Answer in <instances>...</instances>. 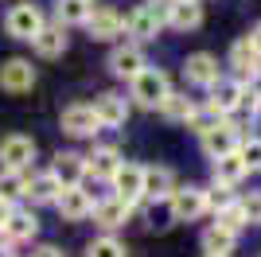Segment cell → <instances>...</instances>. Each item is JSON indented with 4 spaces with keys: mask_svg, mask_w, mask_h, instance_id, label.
Listing matches in <instances>:
<instances>
[{
    "mask_svg": "<svg viewBox=\"0 0 261 257\" xmlns=\"http://www.w3.org/2000/svg\"><path fill=\"white\" fill-rule=\"evenodd\" d=\"M168 94H172V90H168V74H164V70H141V74L133 78V97H137V106H144V109L164 106Z\"/></svg>",
    "mask_w": 261,
    "mask_h": 257,
    "instance_id": "obj_1",
    "label": "cell"
},
{
    "mask_svg": "<svg viewBox=\"0 0 261 257\" xmlns=\"http://www.w3.org/2000/svg\"><path fill=\"white\" fill-rule=\"evenodd\" d=\"M4 32L12 39H35V35L43 32V16H39L35 4H16L8 12V20H4Z\"/></svg>",
    "mask_w": 261,
    "mask_h": 257,
    "instance_id": "obj_2",
    "label": "cell"
},
{
    "mask_svg": "<svg viewBox=\"0 0 261 257\" xmlns=\"http://www.w3.org/2000/svg\"><path fill=\"white\" fill-rule=\"evenodd\" d=\"M35 156V140L32 137H4L0 140V168L4 171H23Z\"/></svg>",
    "mask_w": 261,
    "mask_h": 257,
    "instance_id": "obj_3",
    "label": "cell"
},
{
    "mask_svg": "<svg viewBox=\"0 0 261 257\" xmlns=\"http://www.w3.org/2000/svg\"><path fill=\"white\" fill-rule=\"evenodd\" d=\"M35 86V66L28 59H8V63L0 66V90H8V94H28Z\"/></svg>",
    "mask_w": 261,
    "mask_h": 257,
    "instance_id": "obj_4",
    "label": "cell"
},
{
    "mask_svg": "<svg viewBox=\"0 0 261 257\" xmlns=\"http://www.w3.org/2000/svg\"><path fill=\"white\" fill-rule=\"evenodd\" d=\"M207 211V191L203 187H175L172 191V218L179 222H191Z\"/></svg>",
    "mask_w": 261,
    "mask_h": 257,
    "instance_id": "obj_5",
    "label": "cell"
},
{
    "mask_svg": "<svg viewBox=\"0 0 261 257\" xmlns=\"http://www.w3.org/2000/svg\"><path fill=\"white\" fill-rule=\"evenodd\" d=\"M55 207H59V214H63L66 222H82L86 214H94L90 191H82V187H63V195L55 199Z\"/></svg>",
    "mask_w": 261,
    "mask_h": 257,
    "instance_id": "obj_6",
    "label": "cell"
},
{
    "mask_svg": "<svg viewBox=\"0 0 261 257\" xmlns=\"http://www.w3.org/2000/svg\"><path fill=\"white\" fill-rule=\"evenodd\" d=\"M113 187H117L121 203L141 199V195H144V168H141V164H121L117 175H113Z\"/></svg>",
    "mask_w": 261,
    "mask_h": 257,
    "instance_id": "obj_7",
    "label": "cell"
},
{
    "mask_svg": "<svg viewBox=\"0 0 261 257\" xmlns=\"http://www.w3.org/2000/svg\"><path fill=\"white\" fill-rule=\"evenodd\" d=\"M59 125L70 137H90V133H98V113H94V106H66Z\"/></svg>",
    "mask_w": 261,
    "mask_h": 257,
    "instance_id": "obj_8",
    "label": "cell"
},
{
    "mask_svg": "<svg viewBox=\"0 0 261 257\" xmlns=\"http://www.w3.org/2000/svg\"><path fill=\"white\" fill-rule=\"evenodd\" d=\"M203 148L215 156V160H222V156H234L238 152V133H234V125H215L203 133Z\"/></svg>",
    "mask_w": 261,
    "mask_h": 257,
    "instance_id": "obj_9",
    "label": "cell"
},
{
    "mask_svg": "<svg viewBox=\"0 0 261 257\" xmlns=\"http://www.w3.org/2000/svg\"><path fill=\"white\" fill-rule=\"evenodd\" d=\"M242 94H246L242 82H222V78H218V82L211 86V109H215L218 117H222V113H234V109L242 106Z\"/></svg>",
    "mask_w": 261,
    "mask_h": 257,
    "instance_id": "obj_10",
    "label": "cell"
},
{
    "mask_svg": "<svg viewBox=\"0 0 261 257\" xmlns=\"http://www.w3.org/2000/svg\"><path fill=\"white\" fill-rule=\"evenodd\" d=\"M94 113H98V125L117 128V125H125V117H129V106H125L121 94H101L98 101H94Z\"/></svg>",
    "mask_w": 261,
    "mask_h": 257,
    "instance_id": "obj_11",
    "label": "cell"
},
{
    "mask_svg": "<svg viewBox=\"0 0 261 257\" xmlns=\"http://www.w3.org/2000/svg\"><path fill=\"white\" fill-rule=\"evenodd\" d=\"M35 230H39L35 214H28V211H12V218L4 222V230H0V246H8V242H28Z\"/></svg>",
    "mask_w": 261,
    "mask_h": 257,
    "instance_id": "obj_12",
    "label": "cell"
},
{
    "mask_svg": "<svg viewBox=\"0 0 261 257\" xmlns=\"http://www.w3.org/2000/svg\"><path fill=\"white\" fill-rule=\"evenodd\" d=\"M184 74H187V82H195V86H215L218 82V63L211 59V55H191L184 63Z\"/></svg>",
    "mask_w": 261,
    "mask_h": 257,
    "instance_id": "obj_13",
    "label": "cell"
},
{
    "mask_svg": "<svg viewBox=\"0 0 261 257\" xmlns=\"http://www.w3.org/2000/svg\"><path fill=\"white\" fill-rule=\"evenodd\" d=\"M109 70L117 78H137L144 70V55L137 47H117V51L109 55Z\"/></svg>",
    "mask_w": 261,
    "mask_h": 257,
    "instance_id": "obj_14",
    "label": "cell"
},
{
    "mask_svg": "<svg viewBox=\"0 0 261 257\" xmlns=\"http://www.w3.org/2000/svg\"><path fill=\"white\" fill-rule=\"evenodd\" d=\"M82 171H86V160H82V156H74V152H59V156H55L51 175L63 183V187H78Z\"/></svg>",
    "mask_w": 261,
    "mask_h": 257,
    "instance_id": "obj_15",
    "label": "cell"
},
{
    "mask_svg": "<svg viewBox=\"0 0 261 257\" xmlns=\"http://www.w3.org/2000/svg\"><path fill=\"white\" fill-rule=\"evenodd\" d=\"M86 28H90V35H94V39H113V35H121L125 20H121L113 8H98V12H90Z\"/></svg>",
    "mask_w": 261,
    "mask_h": 257,
    "instance_id": "obj_16",
    "label": "cell"
},
{
    "mask_svg": "<svg viewBox=\"0 0 261 257\" xmlns=\"http://www.w3.org/2000/svg\"><path fill=\"white\" fill-rule=\"evenodd\" d=\"M168 23H172V28H179V32L199 28V23H203V8H199V0H175Z\"/></svg>",
    "mask_w": 261,
    "mask_h": 257,
    "instance_id": "obj_17",
    "label": "cell"
},
{
    "mask_svg": "<svg viewBox=\"0 0 261 257\" xmlns=\"http://www.w3.org/2000/svg\"><path fill=\"white\" fill-rule=\"evenodd\" d=\"M230 63H234V70H238L242 78H246V74L253 78L261 70V55L250 47V39H238L234 47H230Z\"/></svg>",
    "mask_w": 261,
    "mask_h": 257,
    "instance_id": "obj_18",
    "label": "cell"
},
{
    "mask_svg": "<svg viewBox=\"0 0 261 257\" xmlns=\"http://www.w3.org/2000/svg\"><path fill=\"white\" fill-rule=\"evenodd\" d=\"M125 218H129V203H121V199H106V203L94 207V222L101 230H117Z\"/></svg>",
    "mask_w": 261,
    "mask_h": 257,
    "instance_id": "obj_19",
    "label": "cell"
},
{
    "mask_svg": "<svg viewBox=\"0 0 261 257\" xmlns=\"http://www.w3.org/2000/svg\"><path fill=\"white\" fill-rule=\"evenodd\" d=\"M172 191H175V183L168 168H144V195L148 199H172Z\"/></svg>",
    "mask_w": 261,
    "mask_h": 257,
    "instance_id": "obj_20",
    "label": "cell"
},
{
    "mask_svg": "<svg viewBox=\"0 0 261 257\" xmlns=\"http://www.w3.org/2000/svg\"><path fill=\"white\" fill-rule=\"evenodd\" d=\"M28 199H32V203H55V199H59V195H63V183L55 179L51 171H47V175H35L32 183H28Z\"/></svg>",
    "mask_w": 261,
    "mask_h": 257,
    "instance_id": "obj_21",
    "label": "cell"
},
{
    "mask_svg": "<svg viewBox=\"0 0 261 257\" xmlns=\"http://www.w3.org/2000/svg\"><path fill=\"white\" fill-rule=\"evenodd\" d=\"M35 51L43 55V59H55V55H63L66 51V32H63V23L59 28H43V32L35 35Z\"/></svg>",
    "mask_w": 261,
    "mask_h": 257,
    "instance_id": "obj_22",
    "label": "cell"
},
{
    "mask_svg": "<svg viewBox=\"0 0 261 257\" xmlns=\"http://www.w3.org/2000/svg\"><path fill=\"white\" fill-rule=\"evenodd\" d=\"M117 168H121V156L113 148H98L90 156V164H86V171H94V179H113Z\"/></svg>",
    "mask_w": 261,
    "mask_h": 257,
    "instance_id": "obj_23",
    "label": "cell"
},
{
    "mask_svg": "<svg viewBox=\"0 0 261 257\" xmlns=\"http://www.w3.org/2000/svg\"><path fill=\"white\" fill-rule=\"evenodd\" d=\"M246 164H242V156L234 152V156H222V160H215V183H226V187H234V183L246 175Z\"/></svg>",
    "mask_w": 261,
    "mask_h": 257,
    "instance_id": "obj_24",
    "label": "cell"
},
{
    "mask_svg": "<svg viewBox=\"0 0 261 257\" xmlns=\"http://www.w3.org/2000/svg\"><path fill=\"white\" fill-rule=\"evenodd\" d=\"M129 32L137 35V39H156V32H160V20H156L152 8H137L129 16Z\"/></svg>",
    "mask_w": 261,
    "mask_h": 257,
    "instance_id": "obj_25",
    "label": "cell"
},
{
    "mask_svg": "<svg viewBox=\"0 0 261 257\" xmlns=\"http://www.w3.org/2000/svg\"><path fill=\"white\" fill-rule=\"evenodd\" d=\"M203 249H207V257H230V253H234V234L211 226L207 234H203Z\"/></svg>",
    "mask_w": 261,
    "mask_h": 257,
    "instance_id": "obj_26",
    "label": "cell"
},
{
    "mask_svg": "<svg viewBox=\"0 0 261 257\" xmlns=\"http://www.w3.org/2000/svg\"><path fill=\"white\" fill-rule=\"evenodd\" d=\"M90 0H59V23H86Z\"/></svg>",
    "mask_w": 261,
    "mask_h": 257,
    "instance_id": "obj_27",
    "label": "cell"
},
{
    "mask_svg": "<svg viewBox=\"0 0 261 257\" xmlns=\"http://www.w3.org/2000/svg\"><path fill=\"white\" fill-rule=\"evenodd\" d=\"M28 191V183H23V171H4L0 168V199L12 203V199H20Z\"/></svg>",
    "mask_w": 261,
    "mask_h": 257,
    "instance_id": "obj_28",
    "label": "cell"
},
{
    "mask_svg": "<svg viewBox=\"0 0 261 257\" xmlns=\"http://www.w3.org/2000/svg\"><path fill=\"white\" fill-rule=\"evenodd\" d=\"M160 109H164V117H172V121H191V113H195V106H191L187 97H179V94H168Z\"/></svg>",
    "mask_w": 261,
    "mask_h": 257,
    "instance_id": "obj_29",
    "label": "cell"
},
{
    "mask_svg": "<svg viewBox=\"0 0 261 257\" xmlns=\"http://www.w3.org/2000/svg\"><path fill=\"white\" fill-rule=\"evenodd\" d=\"M242 226H246V211H242V203L226 207V211H218V230H226V234H238Z\"/></svg>",
    "mask_w": 261,
    "mask_h": 257,
    "instance_id": "obj_30",
    "label": "cell"
},
{
    "mask_svg": "<svg viewBox=\"0 0 261 257\" xmlns=\"http://www.w3.org/2000/svg\"><path fill=\"white\" fill-rule=\"evenodd\" d=\"M86 257H125V246H121L117 238H98V242H90V249H86Z\"/></svg>",
    "mask_w": 261,
    "mask_h": 257,
    "instance_id": "obj_31",
    "label": "cell"
},
{
    "mask_svg": "<svg viewBox=\"0 0 261 257\" xmlns=\"http://www.w3.org/2000/svg\"><path fill=\"white\" fill-rule=\"evenodd\" d=\"M207 207H215V211H226V207H234V195H230L226 183H215V191H207Z\"/></svg>",
    "mask_w": 261,
    "mask_h": 257,
    "instance_id": "obj_32",
    "label": "cell"
},
{
    "mask_svg": "<svg viewBox=\"0 0 261 257\" xmlns=\"http://www.w3.org/2000/svg\"><path fill=\"white\" fill-rule=\"evenodd\" d=\"M238 156H242V164H246V168H261V140H250V144H242Z\"/></svg>",
    "mask_w": 261,
    "mask_h": 257,
    "instance_id": "obj_33",
    "label": "cell"
},
{
    "mask_svg": "<svg viewBox=\"0 0 261 257\" xmlns=\"http://www.w3.org/2000/svg\"><path fill=\"white\" fill-rule=\"evenodd\" d=\"M246 222H261V191H250V199H242Z\"/></svg>",
    "mask_w": 261,
    "mask_h": 257,
    "instance_id": "obj_34",
    "label": "cell"
},
{
    "mask_svg": "<svg viewBox=\"0 0 261 257\" xmlns=\"http://www.w3.org/2000/svg\"><path fill=\"white\" fill-rule=\"evenodd\" d=\"M250 47H253V51L261 55V23H257V28H253V32H250Z\"/></svg>",
    "mask_w": 261,
    "mask_h": 257,
    "instance_id": "obj_35",
    "label": "cell"
},
{
    "mask_svg": "<svg viewBox=\"0 0 261 257\" xmlns=\"http://www.w3.org/2000/svg\"><path fill=\"white\" fill-rule=\"evenodd\" d=\"M32 257H63V253H59V249H55V246H39V249H35Z\"/></svg>",
    "mask_w": 261,
    "mask_h": 257,
    "instance_id": "obj_36",
    "label": "cell"
},
{
    "mask_svg": "<svg viewBox=\"0 0 261 257\" xmlns=\"http://www.w3.org/2000/svg\"><path fill=\"white\" fill-rule=\"evenodd\" d=\"M250 94H253V97H257V101H261V70H257V74L250 78Z\"/></svg>",
    "mask_w": 261,
    "mask_h": 257,
    "instance_id": "obj_37",
    "label": "cell"
},
{
    "mask_svg": "<svg viewBox=\"0 0 261 257\" xmlns=\"http://www.w3.org/2000/svg\"><path fill=\"white\" fill-rule=\"evenodd\" d=\"M12 218V203H4V199H0V230H4V222H8Z\"/></svg>",
    "mask_w": 261,
    "mask_h": 257,
    "instance_id": "obj_38",
    "label": "cell"
},
{
    "mask_svg": "<svg viewBox=\"0 0 261 257\" xmlns=\"http://www.w3.org/2000/svg\"><path fill=\"white\" fill-rule=\"evenodd\" d=\"M0 257H12V253H8V249H4V246H0Z\"/></svg>",
    "mask_w": 261,
    "mask_h": 257,
    "instance_id": "obj_39",
    "label": "cell"
}]
</instances>
